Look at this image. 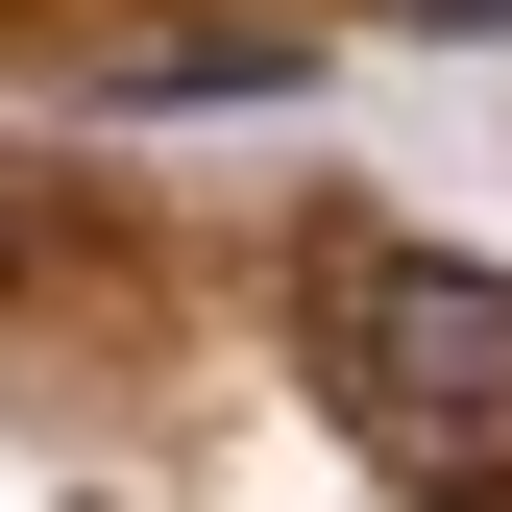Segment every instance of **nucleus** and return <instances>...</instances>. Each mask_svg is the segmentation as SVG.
<instances>
[{"instance_id":"obj_1","label":"nucleus","mask_w":512,"mask_h":512,"mask_svg":"<svg viewBox=\"0 0 512 512\" xmlns=\"http://www.w3.org/2000/svg\"><path fill=\"white\" fill-rule=\"evenodd\" d=\"M342 391L391 415L415 464H512V269L366 244V269H342Z\"/></svg>"},{"instance_id":"obj_2","label":"nucleus","mask_w":512,"mask_h":512,"mask_svg":"<svg viewBox=\"0 0 512 512\" xmlns=\"http://www.w3.org/2000/svg\"><path fill=\"white\" fill-rule=\"evenodd\" d=\"M415 25H439V49H488V25H512V0H415Z\"/></svg>"}]
</instances>
